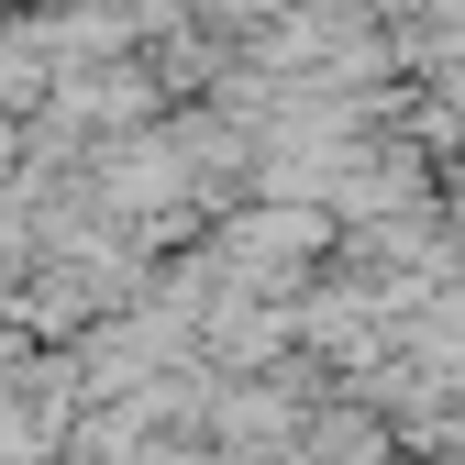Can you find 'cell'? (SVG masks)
Instances as JSON below:
<instances>
[{
  "label": "cell",
  "mask_w": 465,
  "mask_h": 465,
  "mask_svg": "<svg viewBox=\"0 0 465 465\" xmlns=\"http://www.w3.org/2000/svg\"><path fill=\"white\" fill-rule=\"evenodd\" d=\"M322 255H332V222H322V211H300V200L232 211V222H222V244H211L222 288H244V300H277V288H288V277H311Z\"/></svg>",
  "instance_id": "1"
},
{
  "label": "cell",
  "mask_w": 465,
  "mask_h": 465,
  "mask_svg": "<svg viewBox=\"0 0 465 465\" xmlns=\"http://www.w3.org/2000/svg\"><path fill=\"white\" fill-rule=\"evenodd\" d=\"M232 465H300V443H266V454H232Z\"/></svg>",
  "instance_id": "2"
},
{
  "label": "cell",
  "mask_w": 465,
  "mask_h": 465,
  "mask_svg": "<svg viewBox=\"0 0 465 465\" xmlns=\"http://www.w3.org/2000/svg\"><path fill=\"white\" fill-rule=\"evenodd\" d=\"M0 189H12V123H0Z\"/></svg>",
  "instance_id": "3"
}]
</instances>
